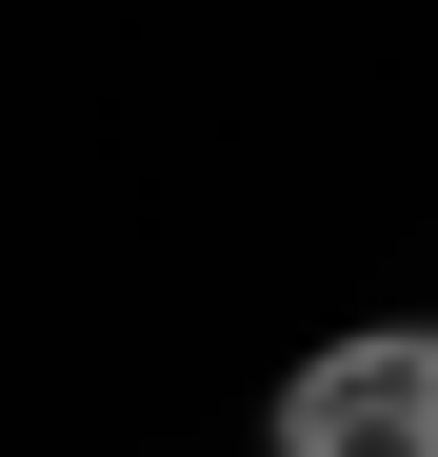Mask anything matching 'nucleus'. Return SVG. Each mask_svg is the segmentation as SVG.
Instances as JSON below:
<instances>
[{
	"instance_id": "nucleus-1",
	"label": "nucleus",
	"mask_w": 438,
	"mask_h": 457,
	"mask_svg": "<svg viewBox=\"0 0 438 457\" xmlns=\"http://www.w3.org/2000/svg\"><path fill=\"white\" fill-rule=\"evenodd\" d=\"M259 457H438V319H339L319 358H279Z\"/></svg>"
}]
</instances>
